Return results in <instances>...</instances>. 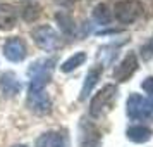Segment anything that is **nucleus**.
I'll return each mask as SVG.
<instances>
[{
    "label": "nucleus",
    "instance_id": "1",
    "mask_svg": "<svg viewBox=\"0 0 153 147\" xmlns=\"http://www.w3.org/2000/svg\"><path fill=\"white\" fill-rule=\"evenodd\" d=\"M55 64V59H40L29 66L28 75H29V88L33 90H42L47 87V83L52 78V68Z\"/></svg>",
    "mask_w": 153,
    "mask_h": 147
},
{
    "label": "nucleus",
    "instance_id": "2",
    "mask_svg": "<svg viewBox=\"0 0 153 147\" xmlns=\"http://www.w3.org/2000/svg\"><path fill=\"white\" fill-rule=\"evenodd\" d=\"M115 97H117V88H115V85H105L103 88L91 99V104H90L91 116H93V118H100V116H103L107 111H110L112 102L115 100Z\"/></svg>",
    "mask_w": 153,
    "mask_h": 147
},
{
    "label": "nucleus",
    "instance_id": "3",
    "mask_svg": "<svg viewBox=\"0 0 153 147\" xmlns=\"http://www.w3.org/2000/svg\"><path fill=\"white\" fill-rule=\"evenodd\" d=\"M31 36L38 47H42L47 52H52L60 47V36L55 29L48 26V24H40L31 31Z\"/></svg>",
    "mask_w": 153,
    "mask_h": 147
},
{
    "label": "nucleus",
    "instance_id": "4",
    "mask_svg": "<svg viewBox=\"0 0 153 147\" xmlns=\"http://www.w3.org/2000/svg\"><path fill=\"white\" fill-rule=\"evenodd\" d=\"M143 12V4L139 0H119L114 7V16L119 23H129L136 21Z\"/></svg>",
    "mask_w": 153,
    "mask_h": 147
},
{
    "label": "nucleus",
    "instance_id": "5",
    "mask_svg": "<svg viewBox=\"0 0 153 147\" xmlns=\"http://www.w3.org/2000/svg\"><path fill=\"white\" fill-rule=\"evenodd\" d=\"M26 104L35 114H48L52 111V100H50L48 93L45 92V88H42V90L29 88Z\"/></svg>",
    "mask_w": 153,
    "mask_h": 147
},
{
    "label": "nucleus",
    "instance_id": "6",
    "mask_svg": "<svg viewBox=\"0 0 153 147\" xmlns=\"http://www.w3.org/2000/svg\"><path fill=\"white\" fill-rule=\"evenodd\" d=\"M28 54V45L21 36H12L4 43V56L10 63H21Z\"/></svg>",
    "mask_w": 153,
    "mask_h": 147
},
{
    "label": "nucleus",
    "instance_id": "7",
    "mask_svg": "<svg viewBox=\"0 0 153 147\" xmlns=\"http://www.w3.org/2000/svg\"><path fill=\"white\" fill-rule=\"evenodd\" d=\"M152 104L150 100L145 97H141L138 93H132L131 97L127 99V114L132 119H145L150 116L152 112Z\"/></svg>",
    "mask_w": 153,
    "mask_h": 147
},
{
    "label": "nucleus",
    "instance_id": "8",
    "mask_svg": "<svg viewBox=\"0 0 153 147\" xmlns=\"http://www.w3.org/2000/svg\"><path fill=\"white\" fill-rule=\"evenodd\" d=\"M0 92L5 97H16L21 92V81L12 71H5L0 75Z\"/></svg>",
    "mask_w": 153,
    "mask_h": 147
},
{
    "label": "nucleus",
    "instance_id": "9",
    "mask_svg": "<svg viewBox=\"0 0 153 147\" xmlns=\"http://www.w3.org/2000/svg\"><path fill=\"white\" fill-rule=\"evenodd\" d=\"M136 68H138V59H136V56L131 52V54H127V56L122 59V63L115 68L114 78H115L117 81H126V80L136 71Z\"/></svg>",
    "mask_w": 153,
    "mask_h": 147
},
{
    "label": "nucleus",
    "instance_id": "10",
    "mask_svg": "<svg viewBox=\"0 0 153 147\" xmlns=\"http://www.w3.org/2000/svg\"><path fill=\"white\" fill-rule=\"evenodd\" d=\"M17 23V11L10 4H0V29H10Z\"/></svg>",
    "mask_w": 153,
    "mask_h": 147
},
{
    "label": "nucleus",
    "instance_id": "11",
    "mask_svg": "<svg viewBox=\"0 0 153 147\" xmlns=\"http://www.w3.org/2000/svg\"><path fill=\"white\" fill-rule=\"evenodd\" d=\"M67 142V139L57 132H47L43 133L42 137L36 139V145L35 147H62Z\"/></svg>",
    "mask_w": 153,
    "mask_h": 147
},
{
    "label": "nucleus",
    "instance_id": "12",
    "mask_svg": "<svg viewBox=\"0 0 153 147\" xmlns=\"http://www.w3.org/2000/svg\"><path fill=\"white\" fill-rule=\"evenodd\" d=\"M100 75H102V66H97V68H93V69L88 71L86 80H84V85H83V88H81L79 100H84V99L91 93V90L95 88V85H97L98 80H100Z\"/></svg>",
    "mask_w": 153,
    "mask_h": 147
},
{
    "label": "nucleus",
    "instance_id": "13",
    "mask_svg": "<svg viewBox=\"0 0 153 147\" xmlns=\"http://www.w3.org/2000/svg\"><path fill=\"white\" fill-rule=\"evenodd\" d=\"M127 137H129L132 142L141 144V142H146V140L152 137V130L146 128V126H143V125H134L127 130Z\"/></svg>",
    "mask_w": 153,
    "mask_h": 147
},
{
    "label": "nucleus",
    "instance_id": "14",
    "mask_svg": "<svg viewBox=\"0 0 153 147\" xmlns=\"http://www.w3.org/2000/svg\"><path fill=\"white\" fill-rule=\"evenodd\" d=\"M40 14H42V7L38 4H35V2H28V4L22 5V19L26 23L36 21L40 17Z\"/></svg>",
    "mask_w": 153,
    "mask_h": 147
},
{
    "label": "nucleus",
    "instance_id": "15",
    "mask_svg": "<svg viewBox=\"0 0 153 147\" xmlns=\"http://www.w3.org/2000/svg\"><path fill=\"white\" fill-rule=\"evenodd\" d=\"M86 61V54L84 52H76L74 56H71L65 63L60 66V69L64 71V73H69V71H74L76 68H79L81 64Z\"/></svg>",
    "mask_w": 153,
    "mask_h": 147
},
{
    "label": "nucleus",
    "instance_id": "16",
    "mask_svg": "<svg viewBox=\"0 0 153 147\" xmlns=\"http://www.w3.org/2000/svg\"><path fill=\"white\" fill-rule=\"evenodd\" d=\"M93 17L97 19L98 23H102V24H107V23H110L112 19V14L110 11L107 9V5H98V7H95V11H93Z\"/></svg>",
    "mask_w": 153,
    "mask_h": 147
},
{
    "label": "nucleus",
    "instance_id": "17",
    "mask_svg": "<svg viewBox=\"0 0 153 147\" xmlns=\"http://www.w3.org/2000/svg\"><path fill=\"white\" fill-rule=\"evenodd\" d=\"M57 21L60 23V28L64 29V33H72V29H74V24H72V19H71L69 16H65V14H57Z\"/></svg>",
    "mask_w": 153,
    "mask_h": 147
},
{
    "label": "nucleus",
    "instance_id": "18",
    "mask_svg": "<svg viewBox=\"0 0 153 147\" xmlns=\"http://www.w3.org/2000/svg\"><path fill=\"white\" fill-rule=\"evenodd\" d=\"M141 54L145 59H150L153 56V38H150V42H146L143 47H141Z\"/></svg>",
    "mask_w": 153,
    "mask_h": 147
},
{
    "label": "nucleus",
    "instance_id": "19",
    "mask_svg": "<svg viewBox=\"0 0 153 147\" xmlns=\"http://www.w3.org/2000/svg\"><path fill=\"white\" fill-rule=\"evenodd\" d=\"M14 147H28V145H14Z\"/></svg>",
    "mask_w": 153,
    "mask_h": 147
}]
</instances>
